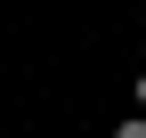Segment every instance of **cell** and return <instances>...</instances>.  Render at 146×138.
<instances>
[{
    "mask_svg": "<svg viewBox=\"0 0 146 138\" xmlns=\"http://www.w3.org/2000/svg\"><path fill=\"white\" fill-rule=\"evenodd\" d=\"M114 138H146V122H114Z\"/></svg>",
    "mask_w": 146,
    "mask_h": 138,
    "instance_id": "6da1fadb",
    "label": "cell"
},
{
    "mask_svg": "<svg viewBox=\"0 0 146 138\" xmlns=\"http://www.w3.org/2000/svg\"><path fill=\"white\" fill-rule=\"evenodd\" d=\"M138 106H146V73H138Z\"/></svg>",
    "mask_w": 146,
    "mask_h": 138,
    "instance_id": "7a4b0ae2",
    "label": "cell"
}]
</instances>
